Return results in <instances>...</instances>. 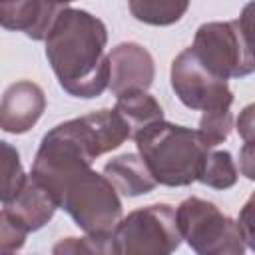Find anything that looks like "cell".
<instances>
[{
    "label": "cell",
    "mask_w": 255,
    "mask_h": 255,
    "mask_svg": "<svg viewBox=\"0 0 255 255\" xmlns=\"http://www.w3.org/2000/svg\"><path fill=\"white\" fill-rule=\"evenodd\" d=\"M129 137L131 128L116 108L62 122L44 133L30 175L58 201L72 177L90 169L96 157L118 149Z\"/></svg>",
    "instance_id": "cell-1"
},
{
    "label": "cell",
    "mask_w": 255,
    "mask_h": 255,
    "mask_svg": "<svg viewBox=\"0 0 255 255\" xmlns=\"http://www.w3.org/2000/svg\"><path fill=\"white\" fill-rule=\"evenodd\" d=\"M44 42L52 72L68 96L92 100L110 88L108 28L98 16L68 4Z\"/></svg>",
    "instance_id": "cell-2"
},
{
    "label": "cell",
    "mask_w": 255,
    "mask_h": 255,
    "mask_svg": "<svg viewBox=\"0 0 255 255\" xmlns=\"http://www.w3.org/2000/svg\"><path fill=\"white\" fill-rule=\"evenodd\" d=\"M133 141L153 179L167 187H185L199 181L211 151L197 129L165 120L137 131Z\"/></svg>",
    "instance_id": "cell-3"
},
{
    "label": "cell",
    "mask_w": 255,
    "mask_h": 255,
    "mask_svg": "<svg viewBox=\"0 0 255 255\" xmlns=\"http://www.w3.org/2000/svg\"><path fill=\"white\" fill-rule=\"evenodd\" d=\"M58 203L86 235L114 233L124 219L118 189L104 173L92 167L64 185Z\"/></svg>",
    "instance_id": "cell-4"
},
{
    "label": "cell",
    "mask_w": 255,
    "mask_h": 255,
    "mask_svg": "<svg viewBox=\"0 0 255 255\" xmlns=\"http://www.w3.org/2000/svg\"><path fill=\"white\" fill-rule=\"evenodd\" d=\"M177 227L181 239L193 249L195 255H243L245 239L239 223L221 209L201 197L183 199L177 209Z\"/></svg>",
    "instance_id": "cell-5"
},
{
    "label": "cell",
    "mask_w": 255,
    "mask_h": 255,
    "mask_svg": "<svg viewBox=\"0 0 255 255\" xmlns=\"http://www.w3.org/2000/svg\"><path fill=\"white\" fill-rule=\"evenodd\" d=\"M120 255H173L181 245L175 207L151 203L128 213L114 231Z\"/></svg>",
    "instance_id": "cell-6"
},
{
    "label": "cell",
    "mask_w": 255,
    "mask_h": 255,
    "mask_svg": "<svg viewBox=\"0 0 255 255\" xmlns=\"http://www.w3.org/2000/svg\"><path fill=\"white\" fill-rule=\"evenodd\" d=\"M169 82L177 100L189 110H199V112L231 110L233 92L229 84L209 74L197 62V58L191 54L189 48H185L173 58L169 70Z\"/></svg>",
    "instance_id": "cell-7"
},
{
    "label": "cell",
    "mask_w": 255,
    "mask_h": 255,
    "mask_svg": "<svg viewBox=\"0 0 255 255\" xmlns=\"http://www.w3.org/2000/svg\"><path fill=\"white\" fill-rule=\"evenodd\" d=\"M189 50L209 74L223 82L247 76L245 54L233 20L201 24Z\"/></svg>",
    "instance_id": "cell-8"
},
{
    "label": "cell",
    "mask_w": 255,
    "mask_h": 255,
    "mask_svg": "<svg viewBox=\"0 0 255 255\" xmlns=\"http://www.w3.org/2000/svg\"><path fill=\"white\" fill-rule=\"evenodd\" d=\"M155 78L151 54L137 42H122L110 52V92L120 98L131 92H147Z\"/></svg>",
    "instance_id": "cell-9"
},
{
    "label": "cell",
    "mask_w": 255,
    "mask_h": 255,
    "mask_svg": "<svg viewBox=\"0 0 255 255\" xmlns=\"http://www.w3.org/2000/svg\"><path fill=\"white\" fill-rule=\"evenodd\" d=\"M46 110L44 90L30 82L20 80L6 88L0 104V128L6 133H26L32 129Z\"/></svg>",
    "instance_id": "cell-10"
},
{
    "label": "cell",
    "mask_w": 255,
    "mask_h": 255,
    "mask_svg": "<svg viewBox=\"0 0 255 255\" xmlns=\"http://www.w3.org/2000/svg\"><path fill=\"white\" fill-rule=\"evenodd\" d=\"M68 4L18 0L0 4V24L6 30L24 32L32 40H46L56 18Z\"/></svg>",
    "instance_id": "cell-11"
},
{
    "label": "cell",
    "mask_w": 255,
    "mask_h": 255,
    "mask_svg": "<svg viewBox=\"0 0 255 255\" xmlns=\"http://www.w3.org/2000/svg\"><path fill=\"white\" fill-rule=\"evenodd\" d=\"M58 207L60 205L56 197L30 175L22 191L12 201L2 203L0 215H4L6 219L22 227L26 233H32L42 229L54 217Z\"/></svg>",
    "instance_id": "cell-12"
},
{
    "label": "cell",
    "mask_w": 255,
    "mask_h": 255,
    "mask_svg": "<svg viewBox=\"0 0 255 255\" xmlns=\"http://www.w3.org/2000/svg\"><path fill=\"white\" fill-rule=\"evenodd\" d=\"M104 175L112 181L118 193L126 197L145 195L157 185L139 153H122L118 157H112L104 165Z\"/></svg>",
    "instance_id": "cell-13"
},
{
    "label": "cell",
    "mask_w": 255,
    "mask_h": 255,
    "mask_svg": "<svg viewBox=\"0 0 255 255\" xmlns=\"http://www.w3.org/2000/svg\"><path fill=\"white\" fill-rule=\"evenodd\" d=\"M114 108L122 114V118L131 128V137L137 131H141L157 122H163V108L147 92H131V94L120 96V98H116Z\"/></svg>",
    "instance_id": "cell-14"
},
{
    "label": "cell",
    "mask_w": 255,
    "mask_h": 255,
    "mask_svg": "<svg viewBox=\"0 0 255 255\" xmlns=\"http://www.w3.org/2000/svg\"><path fill=\"white\" fill-rule=\"evenodd\" d=\"M131 16L143 24L151 26H169L181 20L187 12L189 2L179 0H131L128 4Z\"/></svg>",
    "instance_id": "cell-15"
},
{
    "label": "cell",
    "mask_w": 255,
    "mask_h": 255,
    "mask_svg": "<svg viewBox=\"0 0 255 255\" xmlns=\"http://www.w3.org/2000/svg\"><path fill=\"white\" fill-rule=\"evenodd\" d=\"M52 255H120V245L114 233L64 237L54 245Z\"/></svg>",
    "instance_id": "cell-16"
},
{
    "label": "cell",
    "mask_w": 255,
    "mask_h": 255,
    "mask_svg": "<svg viewBox=\"0 0 255 255\" xmlns=\"http://www.w3.org/2000/svg\"><path fill=\"white\" fill-rule=\"evenodd\" d=\"M237 177L239 171L233 161V155L225 149H211L199 175V183L213 189H229L237 183Z\"/></svg>",
    "instance_id": "cell-17"
},
{
    "label": "cell",
    "mask_w": 255,
    "mask_h": 255,
    "mask_svg": "<svg viewBox=\"0 0 255 255\" xmlns=\"http://www.w3.org/2000/svg\"><path fill=\"white\" fill-rule=\"evenodd\" d=\"M2 171H4V177H2V203H8L22 191V187L26 185V181L30 177L22 169L18 149L12 147L8 141H2Z\"/></svg>",
    "instance_id": "cell-18"
},
{
    "label": "cell",
    "mask_w": 255,
    "mask_h": 255,
    "mask_svg": "<svg viewBox=\"0 0 255 255\" xmlns=\"http://www.w3.org/2000/svg\"><path fill=\"white\" fill-rule=\"evenodd\" d=\"M233 128V114L231 110H213V112H203L199 118V135L203 141L213 149L219 143H223Z\"/></svg>",
    "instance_id": "cell-19"
},
{
    "label": "cell",
    "mask_w": 255,
    "mask_h": 255,
    "mask_svg": "<svg viewBox=\"0 0 255 255\" xmlns=\"http://www.w3.org/2000/svg\"><path fill=\"white\" fill-rule=\"evenodd\" d=\"M233 22H235V28L241 38L247 76H251L255 72V2H247L241 10L239 18H235Z\"/></svg>",
    "instance_id": "cell-20"
},
{
    "label": "cell",
    "mask_w": 255,
    "mask_h": 255,
    "mask_svg": "<svg viewBox=\"0 0 255 255\" xmlns=\"http://www.w3.org/2000/svg\"><path fill=\"white\" fill-rule=\"evenodd\" d=\"M26 237L28 233L22 227H18L16 223L0 215V255H12L18 249H22L26 243Z\"/></svg>",
    "instance_id": "cell-21"
},
{
    "label": "cell",
    "mask_w": 255,
    "mask_h": 255,
    "mask_svg": "<svg viewBox=\"0 0 255 255\" xmlns=\"http://www.w3.org/2000/svg\"><path fill=\"white\" fill-rule=\"evenodd\" d=\"M237 223H239L241 235L245 239V245L255 253V191L251 193V197L241 207Z\"/></svg>",
    "instance_id": "cell-22"
},
{
    "label": "cell",
    "mask_w": 255,
    "mask_h": 255,
    "mask_svg": "<svg viewBox=\"0 0 255 255\" xmlns=\"http://www.w3.org/2000/svg\"><path fill=\"white\" fill-rule=\"evenodd\" d=\"M235 129L243 141H255V102L245 106L235 122Z\"/></svg>",
    "instance_id": "cell-23"
},
{
    "label": "cell",
    "mask_w": 255,
    "mask_h": 255,
    "mask_svg": "<svg viewBox=\"0 0 255 255\" xmlns=\"http://www.w3.org/2000/svg\"><path fill=\"white\" fill-rule=\"evenodd\" d=\"M239 171L247 179L255 181V141H245L239 149Z\"/></svg>",
    "instance_id": "cell-24"
},
{
    "label": "cell",
    "mask_w": 255,
    "mask_h": 255,
    "mask_svg": "<svg viewBox=\"0 0 255 255\" xmlns=\"http://www.w3.org/2000/svg\"><path fill=\"white\" fill-rule=\"evenodd\" d=\"M12 255H16V253H12Z\"/></svg>",
    "instance_id": "cell-25"
}]
</instances>
